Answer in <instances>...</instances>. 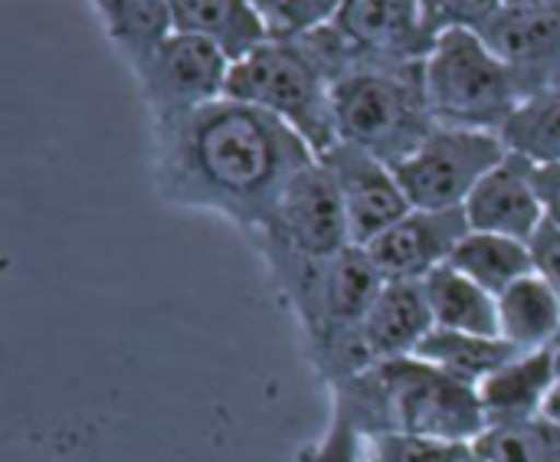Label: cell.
Wrapping results in <instances>:
<instances>
[{
  "label": "cell",
  "instance_id": "cell-1",
  "mask_svg": "<svg viewBox=\"0 0 560 462\" xmlns=\"http://www.w3.org/2000/svg\"><path fill=\"white\" fill-rule=\"evenodd\" d=\"M312 161V148L285 122L236 99L151 128L158 200L217 213L246 240L266 227L285 187Z\"/></svg>",
  "mask_w": 560,
  "mask_h": 462
},
{
  "label": "cell",
  "instance_id": "cell-2",
  "mask_svg": "<svg viewBox=\"0 0 560 462\" xmlns=\"http://www.w3.org/2000/svg\"><path fill=\"white\" fill-rule=\"evenodd\" d=\"M338 411L361 440L381 434H410L427 440L466 443L489 430L479 391L443 374L423 358H397L374 365L328 388Z\"/></svg>",
  "mask_w": 560,
  "mask_h": 462
},
{
  "label": "cell",
  "instance_id": "cell-3",
  "mask_svg": "<svg viewBox=\"0 0 560 462\" xmlns=\"http://www.w3.org/2000/svg\"><path fill=\"white\" fill-rule=\"evenodd\" d=\"M423 62L371 59L331 85L338 141L358 145L397 168L436 128L427 102Z\"/></svg>",
  "mask_w": 560,
  "mask_h": 462
},
{
  "label": "cell",
  "instance_id": "cell-4",
  "mask_svg": "<svg viewBox=\"0 0 560 462\" xmlns=\"http://www.w3.org/2000/svg\"><path fill=\"white\" fill-rule=\"evenodd\" d=\"M249 246L262 259L282 305H289L335 256L354 246L338 187L318 158L295 174Z\"/></svg>",
  "mask_w": 560,
  "mask_h": 462
},
{
  "label": "cell",
  "instance_id": "cell-5",
  "mask_svg": "<svg viewBox=\"0 0 560 462\" xmlns=\"http://www.w3.org/2000/svg\"><path fill=\"white\" fill-rule=\"evenodd\" d=\"M226 99L256 105L285 122L315 158L338 145L331 79L302 36L269 33V39L236 59L230 69Z\"/></svg>",
  "mask_w": 560,
  "mask_h": 462
},
{
  "label": "cell",
  "instance_id": "cell-6",
  "mask_svg": "<svg viewBox=\"0 0 560 462\" xmlns=\"http://www.w3.org/2000/svg\"><path fill=\"white\" fill-rule=\"evenodd\" d=\"M427 102L436 125L502 135L505 122L525 102L509 66L472 30L436 36L423 62Z\"/></svg>",
  "mask_w": 560,
  "mask_h": 462
},
{
  "label": "cell",
  "instance_id": "cell-7",
  "mask_svg": "<svg viewBox=\"0 0 560 462\" xmlns=\"http://www.w3.org/2000/svg\"><path fill=\"white\" fill-rule=\"evenodd\" d=\"M230 69L233 59L213 39L174 30L131 76L154 128L226 99Z\"/></svg>",
  "mask_w": 560,
  "mask_h": 462
},
{
  "label": "cell",
  "instance_id": "cell-8",
  "mask_svg": "<svg viewBox=\"0 0 560 462\" xmlns=\"http://www.w3.org/2000/svg\"><path fill=\"white\" fill-rule=\"evenodd\" d=\"M509 154L502 135L446 128L436 125L433 135L394 171L410 207L420 210H463L479 181L502 164Z\"/></svg>",
  "mask_w": 560,
  "mask_h": 462
},
{
  "label": "cell",
  "instance_id": "cell-9",
  "mask_svg": "<svg viewBox=\"0 0 560 462\" xmlns=\"http://www.w3.org/2000/svg\"><path fill=\"white\" fill-rule=\"evenodd\" d=\"M318 161L325 164V171L338 187L354 246H368L374 236H381L390 223H397L410 210L397 171L387 161L374 158L371 151L338 141Z\"/></svg>",
  "mask_w": 560,
  "mask_h": 462
},
{
  "label": "cell",
  "instance_id": "cell-10",
  "mask_svg": "<svg viewBox=\"0 0 560 462\" xmlns=\"http://www.w3.org/2000/svg\"><path fill=\"white\" fill-rule=\"evenodd\" d=\"M466 210H420L410 207L397 223L374 236L364 250L384 282H423L446 266L466 240Z\"/></svg>",
  "mask_w": 560,
  "mask_h": 462
},
{
  "label": "cell",
  "instance_id": "cell-11",
  "mask_svg": "<svg viewBox=\"0 0 560 462\" xmlns=\"http://www.w3.org/2000/svg\"><path fill=\"white\" fill-rule=\"evenodd\" d=\"M479 36L509 66L522 99L560 82V0L502 7V13Z\"/></svg>",
  "mask_w": 560,
  "mask_h": 462
},
{
  "label": "cell",
  "instance_id": "cell-12",
  "mask_svg": "<svg viewBox=\"0 0 560 462\" xmlns=\"http://www.w3.org/2000/svg\"><path fill=\"white\" fill-rule=\"evenodd\" d=\"M463 210H466L469 230L532 243L538 230L545 227V207L535 187V164L509 151L505 161L495 164L479 181V187L472 190Z\"/></svg>",
  "mask_w": 560,
  "mask_h": 462
},
{
  "label": "cell",
  "instance_id": "cell-13",
  "mask_svg": "<svg viewBox=\"0 0 560 462\" xmlns=\"http://www.w3.org/2000/svg\"><path fill=\"white\" fill-rule=\"evenodd\" d=\"M433 312L423 282H384L371 312L361 322V348L368 365H384L397 358H413L423 338L433 332Z\"/></svg>",
  "mask_w": 560,
  "mask_h": 462
},
{
  "label": "cell",
  "instance_id": "cell-14",
  "mask_svg": "<svg viewBox=\"0 0 560 462\" xmlns=\"http://www.w3.org/2000/svg\"><path fill=\"white\" fill-rule=\"evenodd\" d=\"M555 381H558V345L515 355L486 384H479L486 427H515L545 417Z\"/></svg>",
  "mask_w": 560,
  "mask_h": 462
},
{
  "label": "cell",
  "instance_id": "cell-15",
  "mask_svg": "<svg viewBox=\"0 0 560 462\" xmlns=\"http://www.w3.org/2000/svg\"><path fill=\"white\" fill-rule=\"evenodd\" d=\"M177 33L213 39L233 62L269 39V23L253 0H167Z\"/></svg>",
  "mask_w": 560,
  "mask_h": 462
},
{
  "label": "cell",
  "instance_id": "cell-16",
  "mask_svg": "<svg viewBox=\"0 0 560 462\" xmlns=\"http://www.w3.org/2000/svg\"><path fill=\"white\" fill-rule=\"evenodd\" d=\"M499 335L518 351H541L560 342V296L532 273L499 296Z\"/></svg>",
  "mask_w": 560,
  "mask_h": 462
},
{
  "label": "cell",
  "instance_id": "cell-17",
  "mask_svg": "<svg viewBox=\"0 0 560 462\" xmlns=\"http://www.w3.org/2000/svg\"><path fill=\"white\" fill-rule=\"evenodd\" d=\"M515 355H525L512 348L499 335H472V332H453V328H433L413 358H423L427 365L440 368L443 374L469 384L479 391L499 368H505Z\"/></svg>",
  "mask_w": 560,
  "mask_h": 462
},
{
  "label": "cell",
  "instance_id": "cell-18",
  "mask_svg": "<svg viewBox=\"0 0 560 462\" xmlns=\"http://www.w3.org/2000/svg\"><path fill=\"white\" fill-rule=\"evenodd\" d=\"M108 43L135 72L174 33L167 0H89Z\"/></svg>",
  "mask_w": 560,
  "mask_h": 462
},
{
  "label": "cell",
  "instance_id": "cell-19",
  "mask_svg": "<svg viewBox=\"0 0 560 462\" xmlns=\"http://www.w3.org/2000/svg\"><path fill=\"white\" fill-rule=\"evenodd\" d=\"M423 292L436 328L499 335V299L469 276H463L459 269H453L450 263L423 279Z\"/></svg>",
  "mask_w": 560,
  "mask_h": 462
},
{
  "label": "cell",
  "instance_id": "cell-20",
  "mask_svg": "<svg viewBox=\"0 0 560 462\" xmlns=\"http://www.w3.org/2000/svg\"><path fill=\"white\" fill-rule=\"evenodd\" d=\"M450 266L459 269L463 276H469L472 282H479L495 299L509 286H515L518 279L538 273L532 243H522V240H512V236H499V233H479V230L466 233V240L456 246Z\"/></svg>",
  "mask_w": 560,
  "mask_h": 462
},
{
  "label": "cell",
  "instance_id": "cell-21",
  "mask_svg": "<svg viewBox=\"0 0 560 462\" xmlns=\"http://www.w3.org/2000/svg\"><path fill=\"white\" fill-rule=\"evenodd\" d=\"M502 141L512 154L528 158L532 164L560 161V82L528 95L502 128Z\"/></svg>",
  "mask_w": 560,
  "mask_h": 462
},
{
  "label": "cell",
  "instance_id": "cell-22",
  "mask_svg": "<svg viewBox=\"0 0 560 462\" xmlns=\"http://www.w3.org/2000/svg\"><path fill=\"white\" fill-rule=\"evenodd\" d=\"M472 450L486 462H560V424L538 417L515 427H489Z\"/></svg>",
  "mask_w": 560,
  "mask_h": 462
},
{
  "label": "cell",
  "instance_id": "cell-23",
  "mask_svg": "<svg viewBox=\"0 0 560 462\" xmlns=\"http://www.w3.org/2000/svg\"><path fill=\"white\" fill-rule=\"evenodd\" d=\"M476 457L466 443L427 440L410 434H381L364 440V462H469Z\"/></svg>",
  "mask_w": 560,
  "mask_h": 462
},
{
  "label": "cell",
  "instance_id": "cell-24",
  "mask_svg": "<svg viewBox=\"0 0 560 462\" xmlns=\"http://www.w3.org/2000/svg\"><path fill=\"white\" fill-rule=\"evenodd\" d=\"M502 0H420V20L433 39L450 30L482 33L502 13Z\"/></svg>",
  "mask_w": 560,
  "mask_h": 462
},
{
  "label": "cell",
  "instance_id": "cell-25",
  "mask_svg": "<svg viewBox=\"0 0 560 462\" xmlns=\"http://www.w3.org/2000/svg\"><path fill=\"white\" fill-rule=\"evenodd\" d=\"M295 462H364V440L338 411H331L325 434L302 447Z\"/></svg>",
  "mask_w": 560,
  "mask_h": 462
},
{
  "label": "cell",
  "instance_id": "cell-26",
  "mask_svg": "<svg viewBox=\"0 0 560 462\" xmlns=\"http://www.w3.org/2000/svg\"><path fill=\"white\" fill-rule=\"evenodd\" d=\"M341 3L345 0H282L279 16L272 23V33L276 36H295V33L318 30L338 16Z\"/></svg>",
  "mask_w": 560,
  "mask_h": 462
},
{
  "label": "cell",
  "instance_id": "cell-27",
  "mask_svg": "<svg viewBox=\"0 0 560 462\" xmlns=\"http://www.w3.org/2000/svg\"><path fill=\"white\" fill-rule=\"evenodd\" d=\"M532 250H535V263H538V273L555 286V292L560 296V230L551 227L545 220V227L538 230V236L532 240Z\"/></svg>",
  "mask_w": 560,
  "mask_h": 462
},
{
  "label": "cell",
  "instance_id": "cell-28",
  "mask_svg": "<svg viewBox=\"0 0 560 462\" xmlns=\"http://www.w3.org/2000/svg\"><path fill=\"white\" fill-rule=\"evenodd\" d=\"M535 187L545 207V220L560 230V161L558 164H535Z\"/></svg>",
  "mask_w": 560,
  "mask_h": 462
},
{
  "label": "cell",
  "instance_id": "cell-29",
  "mask_svg": "<svg viewBox=\"0 0 560 462\" xmlns=\"http://www.w3.org/2000/svg\"><path fill=\"white\" fill-rule=\"evenodd\" d=\"M545 417H551V420H558L560 424V342H558V381H555V391H551V401H548Z\"/></svg>",
  "mask_w": 560,
  "mask_h": 462
},
{
  "label": "cell",
  "instance_id": "cell-30",
  "mask_svg": "<svg viewBox=\"0 0 560 462\" xmlns=\"http://www.w3.org/2000/svg\"><path fill=\"white\" fill-rule=\"evenodd\" d=\"M256 3V10L266 16V23H269V33H272V23H276V16H279V7H282V0H253Z\"/></svg>",
  "mask_w": 560,
  "mask_h": 462
},
{
  "label": "cell",
  "instance_id": "cell-31",
  "mask_svg": "<svg viewBox=\"0 0 560 462\" xmlns=\"http://www.w3.org/2000/svg\"><path fill=\"white\" fill-rule=\"evenodd\" d=\"M505 7H535V3H548V0H502Z\"/></svg>",
  "mask_w": 560,
  "mask_h": 462
},
{
  "label": "cell",
  "instance_id": "cell-32",
  "mask_svg": "<svg viewBox=\"0 0 560 462\" xmlns=\"http://www.w3.org/2000/svg\"><path fill=\"white\" fill-rule=\"evenodd\" d=\"M381 3H397V7H420V0H381Z\"/></svg>",
  "mask_w": 560,
  "mask_h": 462
},
{
  "label": "cell",
  "instance_id": "cell-33",
  "mask_svg": "<svg viewBox=\"0 0 560 462\" xmlns=\"http://www.w3.org/2000/svg\"><path fill=\"white\" fill-rule=\"evenodd\" d=\"M469 462H486V460H479V457H472V460H469Z\"/></svg>",
  "mask_w": 560,
  "mask_h": 462
}]
</instances>
